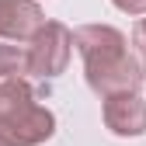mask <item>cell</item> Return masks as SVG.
<instances>
[{
  "label": "cell",
  "mask_w": 146,
  "mask_h": 146,
  "mask_svg": "<svg viewBox=\"0 0 146 146\" xmlns=\"http://www.w3.org/2000/svg\"><path fill=\"white\" fill-rule=\"evenodd\" d=\"M73 45L84 56L87 84L101 98L115 94H136V87L143 84V66L139 59L129 56L125 35L108 28V25H84L73 31Z\"/></svg>",
  "instance_id": "6da1fadb"
},
{
  "label": "cell",
  "mask_w": 146,
  "mask_h": 146,
  "mask_svg": "<svg viewBox=\"0 0 146 146\" xmlns=\"http://www.w3.org/2000/svg\"><path fill=\"white\" fill-rule=\"evenodd\" d=\"M56 118L49 108L35 104L28 80L0 84V146H35L52 136Z\"/></svg>",
  "instance_id": "7a4b0ae2"
},
{
  "label": "cell",
  "mask_w": 146,
  "mask_h": 146,
  "mask_svg": "<svg viewBox=\"0 0 146 146\" xmlns=\"http://www.w3.org/2000/svg\"><path fill=\"white\" fill-rule=\"evenodd\" d=\"M70 49H73V31L59 21H45L38 35L28 42V70L35 77H56L70 63Z\"/></svg>",
  "instance_id": "3957f363"
},
{
  "label": "cell",
  "mask_w": 146,
  "mask_h": 146,
  "mask_svg": "<svg viewBox=\"0 0 146 146\" xmlns=\"http://www.w3.org/2000/svg\"><path fill=\"white\" fill-rule=\"evenodd\" d=\"M45 17L35 0H0V38L7 42H31Z\"/></svg>",
  "instance_id": "277c9868"
},
{
  "label": "cell",
  "mask_w": 146,
  "mask_h": 146,
  "mask_svg": "<svg viewBox=\"0 0 146 146\" xmlns=\"http://www.w3.org/2000/svg\"><path fill=\"white\" fill-rule=\"evenodd\" d=\"M104 125L115 136H143L146 132V101L139 94L104 98Z\"/></svg>",
  "instance_id": "5b68a950"
},
{
  "label": "cell",
  "mask_w": 146,
  "mask_h": 146,
  "mask_svg": "<svg viewBox=\"0 0 146 146\" xmlns=\"http://www.w3.org/2000/svg\"><path fill=\"white\" fill-rule=\"evenodd\" d=\"M28 45L0 42V77L4 80H25L28 77Z\"/></svg>",
  "instance_id": "8992f818"
},
{
  "label": "cell",
  "mask_w": 146,
  "mask_h": 146,
  "mask_svg": "<svg viewBox=\"0 0 146 146\" xmlns=\"http://www.w3.org/2000/svg\"><path fill=\"white\" fill-rule=\"evenodd\" d=\"M132 42H136L139 56H143V84H146V17L136 25V31H132Z\"/></svg>",
  "instance_id": "52a82bcc"
},
{
  "label": "cell",
  "mask_w": 146,
  "mask_h": 146,
  "mask_svg": "<svg viewBox=\"0 0 146 146\" xmlns=\"http://www.w3.org/2000/svg\"><path fill=\"white\" fill-rule=\"evenodd\" d=\"M111 4L129 11V14H146V0H111Z\"/></svg>",
  "instance_id": "ba28073f"
}]
</instances>
